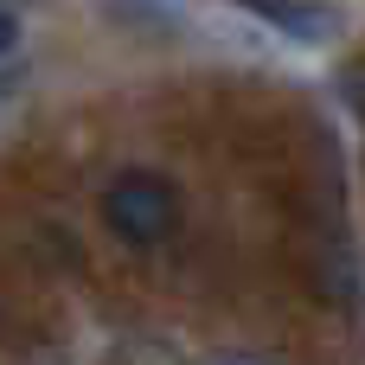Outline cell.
Masks as SVG:
<instances>
[{"label":"cell","instance_id":"obj_3","mask_svg":"<svg viewBox=\"0 0 365 365\" xmlns=\"http://www.w3.org/2000/svg\"><path fill=\"white\" fill-rule=\"evenodd\" d=\"M13 45H19V13H13V6H0V58H6Z\"/></svg>","mask_w":365,"mask_h":365},{"label":"cell","instance_id":"obj_2","mask_svg":"<svg viewBox=\"0 0 365 365\" xmlns=\"http://www.w3.org/2000/svg\"><path fill=\"white\" fill-rule=\"evenodd\" d=\"M257 19L276 26V32H295V38H321V32L334 26L327 6H257Z\"/></svg>","mask_w":365,"mask_h":365},{"label":"cell","instance_id":"obj_4","mask_svg":"<svg viewBox=\"0 0 365 365\" xmlns=\"http://www.w3.org/2000/svg\"><path fill=\"white\" fill-rule=\"evenodd\" d=\"M218 365H263V359H244V353H237V359H218Z\"/></svg>","mask_w":365,"mask_h":365},{"label":"cell","instance_id":"obj_1","mask_svg":"<svg viewBox=\"0 0 365 365\" xmlns=\"http://www.w3.org/2000/svg\"><path fill=\"white\" fill-rule=\"evenodd\" d=\"M103 225L128 244V250H154L173 237L180 225V186L167 173H148V167H128L109 180L103 192Z\"/></svg>","mask_w":365,"mask_h":365}]
</instances>
